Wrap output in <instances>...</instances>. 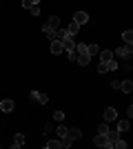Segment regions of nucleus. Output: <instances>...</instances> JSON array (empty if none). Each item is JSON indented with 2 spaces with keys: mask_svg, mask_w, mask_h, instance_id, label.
<instances>
[{
  "mask_svg": "<svg viewBox=\"0 0 133 149\" xmlns=\"http://www.w3.org/2000/svg\"><path fill=\"white\" fill-rule=\"evenodd\" d=\"M113 54L120 58V60H129L131 54H133V45H124V47H120V49H115Z\"/></svg>",
  "mask_w": 133,
  "mask_h": 149,
  "instance_id": "1",
  "label": "nucleus"
},
{
  "mask_svg": "<svg viewBox=\"0 0 133 149\" xmlns=\"http://www.w3.org/2000/svg\"><path fill=\"white\" fill-rule=\"evenodd\" d=\"M93 143L98 145V147H107V149H113V143L107 138V134H98V136L93 138Z\"/></svg>",
  "mask_w": 133,
  "mask_h": 149,
  "instance_id": "2",
  "label": "nucleus"
},
{
  "mask_svg": "<svg viewBox=\"0 0 133 149\" xmlns=\"http://www.w3.org/2000/svg\"><path fill=\"white\" fill-rule=\"evenodd\" d=\"M29 98L36 100V102H40V105H47V102H49V96H47V93H40V91H31Z\"/></svg>",
  "mask_w": 133,
  "mask_h": 149,
  "instance_id": "3",
  "label": "nucleus"
},
{
  "mask_svg": "<svg viewBox=\"0 0 133 149\" xmlns=\"http://www.w3.org/2000/svg\"><path fill=\"white\" fill-rule=\"evenodd\" d=\"M104 120H107V123H115V120H118V111H115L113 107H107V109H104Z\"/></svg>",
  "mask_w": 133,
  "mask_h": 149,
  "instance_id": "4",
  "label": "nucleus"
},
{
  "mask_svg": "<svg viewBox=\"0 0 133 149\" xmlns=\"http://www.w3.org/2000/svg\"><path fill=\"white\" fill-rule=\"evenodd\" d=\"M73 22H78L80 27H82V25H87V22H89L87 11H76V16H73Z\"/></svg>",
  "mask_w": 133,
  "mask_h": 149,
  "instance_id": "5",
  "label": "nucleus"
},
{
  "mask_svg": "<svg viewBox=\"0 0 133 149\" xmlns=\"http://www.w3.org/2000/svg\"><path fill=\"white\" fill-rule=\"evenodd\" d=\"M76 54H78V51H76ZM76 60H78V65H82V67H87L89 62H91V56H89V51H80Z\"/></svg>",
  "mask_w": 133,
  "mask_h": 149,
  "instance_id": "6",
  "label": "nucleus"
},
{
  "mask_svg": "<svg viewBox=\"0 0 133 149\" xmlns=\"http://www.w3.org/2000/svg\"><path fill=\"white\" fill-rule=\"evenodd\" d=\"M62 49L64 51H71V49H76V42H73V36H67L62 40Z\"/></svg>",
  "mask_w": 133,
  "mask_h": 149,
  "instance_id": "7",
  "label": "nucleus"
},
{
  "mask_svg": "<svg viewBox=\"0 0 133 149\" xmlns=\"http://www.w3.org/2000/svg\"><path fill=\"white\" fill-rule=\"evenodd\" d=\"M67 138H71V140L76 143V140L82 138V131H80V129H67Z\"/></svg>",
  "mask_w": 133,
  "mask_h": 149,
  "instance_id": "8",
  "label": "nucleus"
},
{
  "mask_svg": "<svg viewBox=\"0 0 133 149\" xmlns=\"http://www.w3.org/2000/svg\"><path fill=\"white\" fill-rule=\"evenodd\" d=\"M100 62H109L111 58H113V54H111V49H100Z\"/></svg>",
  "mask_w": 133,
  "mask_h": 149,
  "instance_id": "9",
  "label": "nucleus"
},
{
  "mask_svg": "<svg viewBox=\"0 0 133 149\" xmlns=\"http://www.w3.org/2000/svg\"><path fill=\"white\" fill-rule=\"evenodd\" d=\"M62 42H60V40H51V54H56V56H58V54H62Z\"/></svg>",
  "mask_w": 133,
  "mask_h": 149,
  "instance_id": "10",
  "label": "nucleus"
},
{
  "mask_svg": "<svg viewBox=\"0 0 133 149\" xmlns=\"http://www.w3.org/2000/svg\"><path fill=\"white\" fill-rule=\"evenodd\" d=\"M0 109H2V111L5 113H9V111H13V100H2V102H0Z\"/></svg>",
  "mask_w": 133,
  "mask_h": 149,
  "instance_id": "11",
  "label": "nucleus"
},
{
  "mask_svg": "<svg viewBox=\"0 0 133 149\" xmlns=\"http://www.w3.org/2000/svg\"><path fill=\"white\" fill-rule=\"evenodd\" d=\"M120 91L131 93V91H133V82H131V80H122V82H120Z\"/></svg>",
  "mask_w": 133,
  "mask_h": 149,
  "instance_id": "12",
  "label": "nucleus"
},
{
  "mask_svg": "<svg viewBox=\"0 0 133 149\" xmlns=\"http://www.w3.org/2000/svg\"><path fill=\"white\" fill-rule=\"evenodd\" d=\"M22 145H25V136H22V134H16V136H13V145H11V147L18 149V147H22Z\"/></svg>",
  "mask_w": 133,
  "mask_h": 149,
  "instance_id": "13",
  "label": "nucleus"
},
{
  "mask_svg": "<svg viewBox=\"0 0 133 149\" xmlns=\"http://www.w3.org/2000/svg\"><path fill=\"white\" fill-rule=\"evenodd\" d=\"M42 33L49 38V40H56V29H51L49 25H44V27H42Z\"/></svg>",
  "mask_w": 133,
  "mask_h": 149,
  "instance_id": "14",
  "label": "nucleus"
},
{
  "mask_svg": "<svg viewBox=\"0 0 133 149\" xmlns=\"http://www.w3.org/2000/svg\"><path fill=\"white\" fill-rule=\"evenodd\" d=\"M107 138L111 140V143H115V140L120 138V131H118V129H111V127H109V131H107Z\"/></svg>",
  "mask_w": 133,
  "mask_h": 149,
  "instance_id": "15",
  "label": "nucleus"
},
{
  "mask_svg": "<svg viewBox=\"0 0 133 149\" xmlns=\"http://www.w3.org/2000/svg\"><path fill=\"white\" fill-rule=\"evenodd\" d=\"M47 25H49L51 29H60V18H58V16H51V18L47 20Z\"/></svg>",
  "mask_w": 133,
  "mask_h": 149,
  "instance_id": "16",
  "label": "nucleus"
},
{
  "mask_svg": "<svg viewBox=\"0 0 133 149\" xmlns=\"http://www.w3.org/2000/svg\"><path fill=\"white\" fill-rule=\"evenodd\" d=\"M122 40H124V45H133V31L127 29L124 33H122Z\"/></svg>",
  "mask_w": 133,
  "mask_h": 149,
  "instance_id": "17",
  "label": "nucleus"
},
{
  "mask_svg": "<svg viewBox=\"0 0 133 149\" xmlns=\"http://www.w3.org/2000/svg\"><path fill=\"white\" fill-rule=\"evenodd\" d=\"M78 31H80V25H78V22H71V25L67 27V33H69V36H76Z\"/></svg>",
  "mask_w": 133,
  "mask_h": 149,
  "instance_id": "18",
  "label": "nucleus"
},
{
  "mask_svg": "<svg viewBox=\"0 0 133 149\" xmlns=\"http://www.w3.org/2000/svg\"><path fill=\"white\" fill-rule=\"evenodd\" d=\"M47 149H62V138H60V140H49V143H47Z\"/></svg>",
  "mask_w": 133,
  "mask_h": 149,
  "instance_id": "19",
  "label": "nucleus"
},
{
  "mask_svg": "<svg viewBox=\"0 0 133 149\" xmlns=\"http://www.w3.org/2000/svg\"><path fill=\"white\" fill-rule=\"evenodd\" d=\"M87 51H89V56H98V54H100V47H98V45H87Z\"/></svg>",
  "mask_w": 133,
  "mask_h": 149,
  "instance_id": "20",
  "label": "nucleus"
},
{
  "mask_svg": "<svg viewBox=\"0 0 133 149\" xmlns=\"http://www.w3.org/2000/svg\"><path fill=\"white\" fill-rule=\"evenodd\" d=\"M115 125H118L115 129L122 134V131H127V129H129V118H127V120H120V123H115Z\"/></svg>",
  "mask_w": 133,
  "mask_h": 149,
  "instance_id": "21",
  "label": "nucleus"
},
{
  "mask_svg": "<svg viewBox=\"0 0 133 149\" xmlns=\"http://www.w3.org/2000/svg\"><path fill=\"white\" fill-rule=\"evenodd\" d=\"M67 36H69V33H67V29H56V40H60V42H62Z\"/></svg>",
  "mask_w": 133,
  "mask_h": 149,
  "instance_id": "22",
  "label": "nucleus"
},
{
  "mask_svg": "<svg viewBox=\"0 0 133 149\" xmlns=\"http://www.w3.org/2000/svg\"><path fill=\"white\" fill-rule=\"evenodd\" d=\"M113 147H115V149H127V147H129V143H124L122 138H118V140L113 143Z\"/></svg>",
  "mask_w": 133,
  "mask_h": 149,
  "instance_id": "23",
  "label": "nucleus"
},
{
  "mask_svg": "<svg viewBox=\"0 0 133 149\" xmlns=\"http://www.w3.org/2000/svg\"><path fill=\"white\" fill-rule=\"evenodd\" d=\"M107 69H109V71H115V69H118V60H113V58H111V60L107 62Z\"/></svg>",
  "mask_w": 133,
  "mask_h": 149,
  "instance_id": "24",
  "label": "nucleus"
},
{
  "mask_svg": "<svg viewBox=\"0 0 133 149\" xmlns=\"http://www.w3.org/2000/svg\"><path fill=\"white\" fill-rule=\"evenodd\" d=\"M33 5H38V0H22V7H25V9H31Z\"/></svg>",
  "mask_w": 133,
  "mask_h": 149,
  "instance_id": "25",
  "label": "nucleus"
},
{
  "mask_svg": "<svg viewBox=\"0 0 133 149\" xmlns=\"http://www.w3.org/2000/svg\"><path fill=\"white\" fill-rule=\"evenodd\" d=\"M67 136V127L64 125H58V138H64Z\"/></svg>",
  "mask_w": 133,
  "mask_h": 149,
  "instance_id": "26",
  "label": "nucleus"
},
{
  "mask_svg": "<svg viewBox=\"0 0 133 149\" xmlns=\"http://www.w3.org/2000/svg\"><path fill=\"white\" fill-rule=\"evenodd\" d=\"M109 131V123H104V125H98V134H107Z\"/></svg>",
  "mask_w": 133,
  "mask_h": 149,
  "instance_id": "27",
  "label": "nucleus"
},
{
  "mask_svg": "<svg viewBox=\"0 0 133 149\" xmlns=\"http://www.w3.org/2000/svg\"><path fill=\"white\" fill-rule=\"evenodd\" d=\"M53 120H56V123H62V120H64V113L62 111H56V113H53Z\"/></svg>",
  "mask_w": 133,
  "mask_h": 149,
  "instance_id": "28",
  "label": "nucleus"
},
{
  "mask_svg": "<svg viewBox=\"0 0 133 149\" xmlns=\"http://www.w3.org/2000/svg\"><path fill=\"white\" fill-rule=\"evenodd\" d=\"M109 69H107V62H100V65H98V74H107Z\"/></svg>",
  "mask_w": 133,
  "mask_h": 149,
  "instance_id": "29",
  "label": "nucleus"
},
{
  "mask_svg": "<svg viewBox=\"0 0 133 149\" xmlns=\"http://www.w3.org/2000/svg\"><path fill=\"white\" fill-rule=\"evenodd\" d=\"M29 11H31L33 16H40V5H33L31 9H29Z\"/></svg>",
  "mask_w": 133,
  "mask_h": 149,
  "instance_id": "30",
  "label": "nucleus"
},
{
  "mask_svg": "<svg viewBox=\"0 0 133 149\" xmlns=\"http://www.w3.org/2000/svg\"><path fill=\"white\" fill-rule=\"evenodd\" d=\"M76 58H78L76 49H71V51H69V60H71V62H76Z\"/></svg>",
  "mask_w": 133,
  "mask_h": 149,
  "instance_id": "31",
  "label": "nucleus"
},
{
  "mask_svg": "<svg viewBox=\"0 0 133 149\" xmlns=\"http://www.w3.org/2000/svg\"><path fill=\"white\" fill-rule=\"evenodd\" d=\"M120 82L122 80H113V82H111V87H113V89H120Z\"/></svg>",
  "mask_w": 133,
  "mask_h": 149,
  "instance_id": "32",
  "label": "nucleus"
}]
</instances>
